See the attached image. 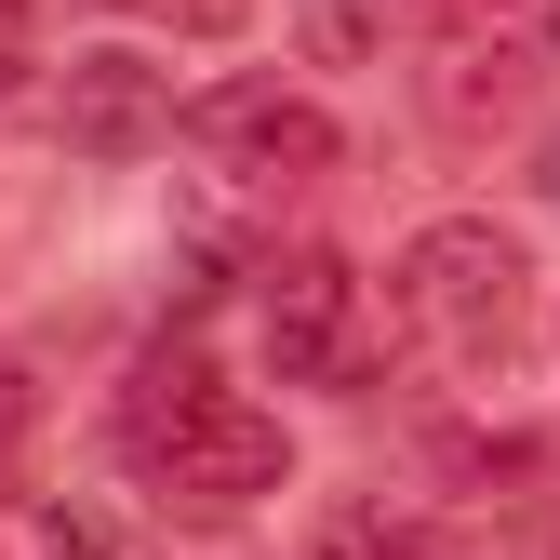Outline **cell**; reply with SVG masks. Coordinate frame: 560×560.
Segmentation results:
<instances>
[{
  "instance_id": "cell-2",
  "label": "cell",
  "mask_w": 560,
  "mask_h": 560,
  "mask_svg": "<svg viewBox=\"0 0 560 560\" xmlns=\"http://www.w3.org/2000/svg\"><path fill=\"white\" fill-rule=\"evenodd\" d=\"M387 307H400L413 347H441L454 374H508V361H521V320H534V254H521L494 214H441V228L400 241Z\"/></svg>"
},
{
  "instance_id": "cell-9",
  "label": "cell",
  "mask_w": 560,
  "mask_h": 560,
  "mask_svg": "<svg viewBox=\"0 0 560 560\" xmlns=\"http://www.w3.org/2000/svg\"><path fill=\"white\" fill-rule=\"evenodd\" d=\"M320 560H441V547H428V534H387V521H334Z\"/></svg>"
},
{
  "instance_id": "cell-4",
  "label": "cell",
  "mask_w": 560,
  "mask_h": 560,
  "mask_svg": "<svg viewBox=\"0 0 560 560\" xmlns=\"http://www.w3.org/2000/svg\"><path fill=\"white\" fill-rule=\"evenodd\" d=\"M267 374L280 387H347L361 374V280H347V254H267Z\"/></svg>"
},
{
  "instance_id": "cell-8",
  "label": "cell",
  "mask_w": 560,
  "mask_h": 560,
  "mask_svg": "<svg viewBox=\"0 0 560 560\" xmlns=\"http://www.w3.org/2000/svg\"><path fill=\"white\" fill-rule=\"evenodd\" d=\"M0 560H107V534L54 494H0Z\"/></svg>"
},
{
  "instance_id": "cell-3",
  "label": "cell",
  "mask_w": 560,
  "mask_h": 560,
  "mask_svg": "<svg viewBox=\"0 0 560 560\" xmlns=\"http://www.w3.org/2000/svg\"><path fill=\"white\" fill-rule=\"evenodd\" d=\"M560 67V0H441V67H428V107L454 133H494L547 94Z\"/></svg>"
},
{
  "instance_id": "cell-10",
  "label": "cell",
  "mask_w": 560,
  "mask_h": 560,
  "mask_svg": "<svg viewBox=\"0 0 560 560\" xmlns=\"http://www.w3.org/2000/svg\"><path fill=\"white\" fill-rule=\"evenodd\" d=\"M120 14H148V27H174V40H214V27L254 14V0H120Z\"/></svg>"
},
{
  "instance_id": "cell-6",
  "label": "cell",
  "mask_w": 560,
  "mask_h": 560,
  "mask_svg": "<svg viewBox=\"0 0 560 560\" xmlns=\"http://www.w3.org/2000/svg\"><path fill=\"white\" fill-rule=\"evenodd\" d=\"M54 120H67V148L133 161V148H161V133H174V94H161V67H148V54H67Z\"/></svg>"
},
{
  "instance_id": "cell-7",
  "label": "cell",
  "mask_w": 560,
  "mask_h": 560,
  "mask_svg": "<svg viewBox=\"0 0 560 560\" xmlns=\"http://www.w3.org/2000/svg\"><path fill=\"white\" fill-rule=\"evenodd\" d=\"M413 27H441V0H294L307 67H374V54L413 40Z\"/></svg>"
},
{
  "instance_id": "cell-12",
  "label": "cell",
  "mask_w": 560,
  "mask_h": 560,
  "mask_svg": "<svg viewBox=\"0 0 560 560\" xmlns=\"http://www.w3.org/2000/svg\"><path fill=\"white\" fill-rule=\"evenodd\" d=\"M534 200H547V214H560V133H547V148H534Z\"/></svg>"
},
{
  "instance_id": "cell-11",
  "label": "cell",
  "mask_w": 560,
  "mask_h": 560,
  "mask_svg": "<svg viewBox=\"0 0 560 560\" xmlns=\"http://www.w3.org/2000/svg\"><path fill=\"white\" fill-rule=\"evenodd\" d=\"M27 428H40V387H27V361H0V454H14Z\"/></svg>"
},
{
  "instance_id": "cell-5",
  "label": "cell",
  "mask_w": 560,
  "mask_h": 560,
  "mask_svg": "<svg viewBox=\"0 0 560 560\" xmlns=\"http://www.w3.org/2000/svg\"><path fill=\"white\" fill-rule=\"evenodd\" d=\"M187 133H200V161H228V174H254V187L334 174V120H320V94H294V81H214V94L187 107Z\"/></svg>"
},
{
  "instance_id": "cell-1",
  "label": "cell",
  "mask_w": 560,
  "mask_h": 560,
  "mask_svg": "<svg viewBox=\"0 0 560 560\" xmlns=\"http://www.w3.org/2000/svg\"><path fill=\"white\" fill-rule=\"evenodd\" d=\"M107 428H120V467L148 480L174 521H241V508H267L280 480H294L280 413H254L241 387H214V361H200L187 334L133 361V387H120Z\"/></svg>"
}]
</instances>
